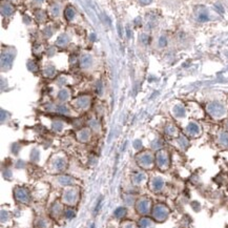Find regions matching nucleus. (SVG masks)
<instances>
[{
    "label": "nucleus",
    "instance_id": "423d86ee",
    "mask_svg": "<svg viewBox=\"0 0 228 228\" xmlns=\"http://www.w3.org/2000/svg\"><path fill=\"white\" fill-rule=\"evenodd\" d=\"M64 15H65V18L67 20H72L75 16V10L73 9V7H69L66 10L64 11Z\"/></svg>",
    "mask_w": 228,
    "mask_h": 228
},
{
    "label": "nucleus",
    "instance_id": "aec40b11",
    "mask_svg": "<svg viewBox=\"0 0 228 228\" xmlns=\"http://www.w3.org/2000/svg\"><path fill=\"white\" fill-rule=\"evenodd\" d=\"M36 1H42V0H36Z\"/></svg>",
    "mask_w": 228,
    "mask_h": 228
},
{
    "label": "nucleus",
    "instance_id": "6ab92c4d",
    "mask_svg": "<svg viewBox=\"0 0 228 228\" xmlns=\"http://www.w3.org/2000/svg\"><path fill=\"white\" fill-rule=\"evenodd\" d=\"M97 93H99V94H101V93H102V85H101V83H99V85H97Z\"/></svg>",
    "mask_w": 228,
    "mask_h": 228
},
{
    "label": "nucleus",
    "instance_id": "20e7f679",
    "mask_svg": "<svg viewBox=\"0 0 228 228\" xmlns=\"http://www.w3.org/2000/svg\"><path fill=\"white\" fill-rule=\"evenodd\" d=\"M91 58L88 55L83 56L80 59V65H81L82 67H87V66L91 65Z\"/></svg>",
    "mask_w": 228,
    "mask_h": 228
},
{
    "label": "nucleus",
    "instance_id": "a211bd4d",
    "mask_svg": "<svg viewBox=\"0 0 228 228\" xmlns=\"http://www.w3.org/2000/svg\"><path fill=\"white\" fill-rule=\"evenodd\" d=\"M59 97H60V98H63V97H64V99H65V98H67V93H66V91H61Z\"/></svg>",
    "mask_w": 228,
    "mask_h": 228
},
{
    "label": "nucleus",
    "instance_id": "f3484780",
    "mask_svg": "<svg viewBox=\"0 0 228 228\" xmlns=\"http://www.w3.org/2000/svg\"><path fill=\"white\" fill-rule=\"evenodd\" d=\"M159 44H160V45H161V46H164V45H165V44H166V39H165L164 37H162V38L160 39Z\"/></svg>",
    "mask_w": 228,
    "mask_h": 228
},
{
    "label": "nucleus",
    "instance_id": "1a4fd4ad",
    "mask_svg": "<svg viewBox=\"0 0 228 228\" xmlns=\"http://www.w3.org/2000/svg\"><path fill=\"white\" fill-rule=\"evenodd\" d=\"M150 224H151V222H150L149 219L143 218L139 221V226L141 228H148L150 226Z\"/></svg>",
    "mask_w": 228,
    "mask_h": 228
},
{
    "label": "nucleus",
    "instance_id": "2eb2a0df",
    "mask_svg": "<svg viewBox=\"0 0 228 228\" xmlns=\"http://www.w3.org/2000/svg\"><path fill=\"white\" fill-rule=\"evenodd\" d=\"M199 19L201 20V21H206V20L208 19V17H207V15L206 14H201L199 17Z\"/></svg>",
    "mask_w": 228,
    "mask_h": 228
},
{
    "label": "nucleus",
    "instance_id": "9b49d317",
    "mask_svg": "<svg viewBox=\"0 0 228 228\" xmlns=\"http://www.w3.org/2000/svg\"><path fill=\"white\" fill-rule=\"evenodd\" d=\"M64 167H65V162L63 160H58V161L56 162V168L58 170H62Z\"/></svg>",
    "mask_w": 228,
    "mask_h": 228
},
{
    "label": "nucleus",
    "instance_id": "9d476101",
    "mask_svg": "<svg viewBox=\"0 0 228 228\" xmlns=\"http://www.w3.org/2000/svg\"><path fill=\"white\" fill-rule=\"evenodd\" d=\"M59 182L61 183L62 185H72L73 179L69 177H61V178H59Z\"/></svg>",
    "mask_w": 228,
    "mask_h": 228
},
{
    "label": "nucleus",
    "instance_id": "dca6fc26",
    "mask_svg": "<svg viewBox=\"0 0 228 228\" xmlns=\"http://www.w3.org/2000/svg\"><path fill=\"white\" fill-rule=\"evenodd\" d=\"M140 1V3L142 4V5H147V4H149L153 0H139Z\"/></svg>",
    "mask_w": 228,
    "mask_h": 228
},
{
    "label": "nucleus",
    "instance_id": "0eeeda50",
    "mask_svg": "<svg viewBox=\"0 0 228 228\" xmlns=\"http://www.w3.org/2000/svg\"><path fill=\"white\" fill-rule=\"evenodd\" d=\"M75 198H76V195H75V193H74V191H73V190H69V191L65 192L64 200L66 201V202L72 203L73 201L75 200Z\"/></svg>",
    "mask_w": 228,
    "mask_h": 228
},
{
    "label": "nucleus",
    "instance_id": "ddd939ff",
    "mask_svg": "<svg viewBox=\"0 0 228 228\" xmlns=\"http://www.w3.org/2000/svg\"><path fill=\"white\" fill-rule=\"evenodd\" d=\"M54 74H55V69H54V67H49V69H47L45 71V76L53 77V76H54Z\"/></svg>",
    "mask_w": 228,
    "mask_h": 228
},
{
    "label": "nucleus",
    "instance_id": "39448f33",
    "mask_svg": "<svg viewBox=\"0 0 228 228\" xmlns=\"http://www.w3.org/2000/svg\"><path fill=\"white\" fill-rule=\"evenodd\" d=\"M1 13L5 15V16H9V15L13 13V7H11L10 4H3L1 7Z\"/></svg>",
    "mask_w": 228,
    "mask_h": 228
},
{
    "label": "nucleus",
    "instance_id": "f257e3e1",
    "mask_svg": "<svg viewBox=\"0 0 228 228\" xmlns=\"http://www.w3.org/2000/svg\"><path fill=\"white\" fill-rule=\"evenodd\" d=\"M15 198L21 203H27L29 201V193L24 187H17L15 189Z\"/></svg>",
    "mask_w": 228,
    "mask_h": 228
},
{
    "label": "nucleus",
    "instance_id": "6e6552de",
    "mask_svg": "<svg viewBox=\"0 0 228 228\" xmlns=\"http://www.w3.org/2000/svg\"><path fill=\"white\" fill-rule=\"evenodd\" d=\"M115 217L116 218H123L124 215H126V209L123 208V207H119L115 210Z\"/></svg>",
    "mask_w": 228,
    "mask_h": 228
},
{
    "label": "nucleus",
    "instance_id": "4468645a",
    "mask_svg": "<svg viewBox=\"0 0 228 228\" xmlns=\"http://www.w3.org/2000/svg\"><path fill=\"white\" fill-rule=\"evenodd\" d=\"M153 184H155V186H156L157 189H160L163 186V181H162V180H160V179H157Z\"/></svg>",
    "mask_w": 228,
    "mask_h": 228
},
{
    "label": "nucleus",
    "instance_id": "f8f14e48",
    "mask_svg": "<svg viewBox=\"0 0 228 228\" xmlns=\"http://www.w3.org/2000/svg\"><path fill=\"white\" fill-rule=\"evenodd\" d=\"M64 215L67 219H72L75 217V212H74V210H72V209H67V210H65Z\"/></svg>",
    "mask_w": 228,
    "mask_h": 228
},
{
    "label": "nucleus",
    "instance_id": "7ed1b4c3",
    "mask_svg": "<svg viewBox=\"0 0 228 228\" xmlns=\"http://www.w3.org/2000/svg\"><path fill=\"white\" fill-rule=\"evenodd\" d=\"M165 211V208L163 207V206H157L156 208H155V212H153V215L156 217V219H159V220H162L166 217V212Z\"/></svg>",
    "mask_w": 228,
    "mask_h": 228
},
{
    "label": "nucleus",
    "instance_id": "f03ea898",
    "mask_svg": "<svg viewBox=\"0 0 228 228\" xmlns=\"http://www.w3.org/2000/svg\"><path fill=\"white\" fill-rule=\"evenodd\" d=\"M148 209H149V202L147 201V200H141L139 201L137 204V210L140 213H147L148 211Z\"/></svg>",
    "mask_w": 228,
    "mask_h": 228
}]
</instances>
